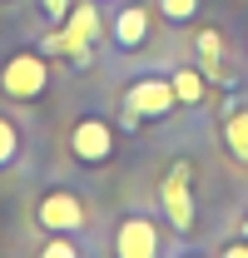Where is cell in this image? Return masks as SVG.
<instances>
[{"label":"cell","mask_w":248,"mask_h":258,"mask_svg":"<svg viewBox=\"0 0 248 258\" xmlns=\"http://www.w3.org/2000/svg\"><path fill=\"white\" fill-rule=\"evenodd\" d=\"M104 35V10L99 0H75L55 30L45 35V55H70L75 64H90V45Z\"/></svg>","instance_id":"cell-1"},{"label":"cell","mask_w":248,"mask_h":258,"mask_svg":"<svg viewBox=\"0 0 248 258\" xmlns=\"http://www.w3.org/2000/svg\"><path fill=\"white\" fill-rule=\"evenodd\" d=\"M0 95L10 99V104H40V99L50 95V55L45 50H10L5 60H0Z\"/></svg>","instance_id":"cell-2"},{"label":"cell","mask_w":248,"mask_h":258,"mask_svg":"<svg viewBox=\"0 0 248 258\" xmlns=\"http://www.w3.org/2000/svg\"><path fill=\"white\" fill-rule=\"evenodd\" d=\"M159 209L174 233H194V164L189 159H179L159 179Z\"/></svg>","instance_id":"cell-3"},{"label":"cell","mask_w":248,"mask_h":258,"mask_svg":"<svg viewBox=\"0 0 248 258\" xmlns=\"http://www.w3.org/2000/svg\"><path fill=\"white\" fill-rule=\"evenodd\" d=\"M174 85H169V75H139L129 90H124V114L134 119V124H154V119H169L174 114Z\"/></svg>","instance_id":"cell-4"},{"label":"cell","mask_w":248,"mask_h":258,"mask_svg":"<svg viewBox=\"0 0 248 258\" xmlns=\"http://www.w3.org/2000/svg\"><path fill=\"white\" fill-rule=\"evenodd\" d=\"M114 144H119V134L109 119H99V114H85V119H75L70 129V159L85 164V169H99V164L114 159Z\"/></svg>","instance_id":"cell-5"},{"label":"cell","mask_w":248,"mask_h":258,"mask_svg":"<svg viewBox=\"0 0 248 258\" xmlns=\"http://www.w3.org/2000/svg\"><path fill=\"white\" fill-rule=\"evenodd\" d=\"M35 224L45 233H80L90 224V204L75 189H50V194H40V204H35Z\"/></svg>","instance_id":"cell-6"},{"label":"cell","mask_w":248,"mask_h":258,"mask_svg":"<svg viewBox=\"0 0 248 258\" xmlns=\"http://www.w3.org/2000/svg\"><path fill=\"white\" fill-rule=\"evenodd\" d=\"M114 258H164V228L149 214H124L114 224Z\"/></svg>","instance_id":"cell-7"},{"label":"cell","mask_w":248,"mask_h":258,"mask_svg":"<svg viewBox=\"0 0 248 258\" xmlns=\"http://www.w3.org/2000/svg\"><path fill=\"white\" fill-rule=\"evenodd\" d=\"M149 35H154V5H144V0H124L119 10H114V20H109V40H114V50H119V55H134V50L149 45Z\"/></svg>","instance_id":"cell-8"},{"label":"cell","mask_w":248,"mask_h":258,"mask_svg":"<svg viewBox=\"0 0 248 258\" xmlns=\"http://www.w3.org/2000/svg\"><path fill=\"white\" fill-rule=\"evenodd\" d=\"M194 55H199V70L209 85H233L228 75V50H223V35L218 30H199L194 35Z\"/></svg>","instance_id":"cell-9"},{"label":"cell","mask_w":248,"mask_h":258,"mask_svg":"<svg viewBox=\"0 0 248 258\" xmlns=\"http://www.w3.org/2000/svg\"><path fill=\"white\" fill-rule=\"evenodd\" d=\"M223 144L238 164H248V104H233L223 114Z\"/></svg>","instance_id":"cell-10"},{"label":"cell","mask_w":248,"mask_h":258,"mask_svg":"<svg viewBox=\"0 0 248 258\" xmlns=\"http://www.w3.org/2000/svg\"><path fill=\"white\" fill-rule=\"evenodd\" d=\"M169 85H174V99H179V104H204V90H209V80H204L199 64H179V70L169 75Z\"/></svg>","instance_id":"cell-11"},{"label":"cell","mask_w":248,"mask_h":258,"mask_svg":"<svg viewBox=\"0 0 248 258\" xmlns=\"http://www.w3.org/2000/svg\"><path fill=\"white\" fill-rule=\"evenodd\" d=\"M15 164H20V124L0 114V169H15Z\"/></svg>","instance_id":"cell-12"},{"label":"cell","mask_w":248,"mask_h":258,"mask_svg":"<svg viewBox=\"0 0 248 258\" xmlns=\"http://www.w3.org/2000/svg\"><path fill=\"white\" fill-rule=\"evenodd\" d=\"M204 10V0H154V15H164L169 25H189Z\"/></svg>","instance_id":"cell-13"},{"label":"cell","mask_w":248,"mask_h":258,"mask_svg":"<svg viewBox=\"0 0 248 258\" xmlns=\"http://www.w3.org/2000/svg\"><path fill=\"white\" fill-rule=\"evenodd\" d=\"M35 258H80V243H75V233H50Z\"/></svg>","instance_id":"cell-14"},{"label":"cell","mask_w":248,"mask_h":258,"mask_svg":"<svg viewBox=\"0 0 248 258\" xmlns=\"http://www.w3.org/2000/svg\"><path fill=\"white\" fill-rule=\"evenodd\" d=\"M70 5H75V0H40V15H45V25H60L65 15H70Z\"/></svg>","instance_id":"cell-15"},{"label":"cell","mask_w":248,"mask_h":258,"mask_svg":"<svg viewBox=\"0 0 248 258\" xmlns=\"http://www.w3.org/2000/svg\"><path fill=\"white\" fill-rule=\"evenodd\" d=\"M218 258H248V238H233V243H223Z\"/></svg>","instance_id":"cell-16"},{"label":"cell","mask_w":248,"mask_h":258,"mask_svg":"<svg viewBox=\"0 0 248 258\" xmlns=\"http://www.w3.org/2000/svg\"><path fill=\"white\" fill-rule=\"evenodd\" d=\"M238 233H243V238H248V214H243V224H238Z\"/></svg>","instance_id":"cell-17"},{"label":"cell","mask_w":248,"mask_h":258,"mask_svg":"<svg viewBox=\"0 0 248 258\" xmlns=\"http://www.w3.org/2000/svg\"><path fill=\"white\" fill-rule=\"evenodd\" d=\"M184 258H204V253H184Z\"/></svg>","instance_id":"cell-18"}]
</instances>
